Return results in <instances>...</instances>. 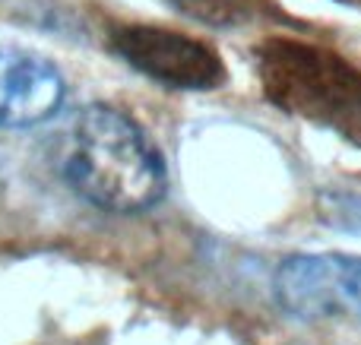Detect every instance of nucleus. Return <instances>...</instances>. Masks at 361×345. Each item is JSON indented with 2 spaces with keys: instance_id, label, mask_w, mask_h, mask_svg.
<instances>
[{
  "instance_id": "2",
  "label": "nucleus",
  "mask_w": 361,
  "mask_h": 345,
  "mask_svg": "<svg viewBox=\"0 0 361 345\" xmlns=\"http://www.w3.org/2000/svg\"><path fill=\"white\" fill-rule=\"evenodd\" d=\"M267 95L292 114L345 127L361 120V70L314 44L276 38L260 48Z\"/></svg>"
},
{
  "instance_id": "1",
  "label": "nucleus",
  "mask_w": 361,
  "mask_h": 345,
  "mask_svg": "<svg viewBox=\"0 0 361 345\" xmlns=\"http://www.w3.org/2000/svg\"><path fill=\"white\" fill-rule=\"evenodd\" d=\"M67 184L105 213H146L169 190L162 152L146 130L111 105L76 114L63 149Z\"/></svg>"
},
{
  "instance_id": "4",
  "label": "nucleus",
  "mask_w": 361,
  "mask_h": 345,
  "mask_svg": "<svg viewBox=\"0 0 361 345\" xmlns=\"http://www.w3.org/2000/svg\"><path fill=\"white\" fill-rule=\"evenodd\" d=\"M276 301L301 320L361 317V257L352 253H298L273 276Z\"/></svg>"
},
{
  "instance_id": "5",
  "label": "nucleus",
  "mask_w": 361,
  "mask_h": 345,
  "mask_svg": "<svg viewBox=\"0 0 361 345\" xmlns=\"http://www.w3.org/2000/svg\"><path fill=\"white\" fill-rule=\"evenodd\" d=\"M63 95V76L48 57L0 48V130H23L54 118Z\"/></svg>"
},
{
  "instance_id": "3",
  "label": "nucleus",
  "mask_w": 361,
  "mask_h": 345,
  "mask_svg": "<svg viewBox=\"0 0 361 345\" xmlns=\"http://www.w3.org/2000/svg\"><path fill=\"white\" fill-rule=\"evenodd\" d=\"M111 48L146 80L169 89L209 92L225 82V63L212 44L159 25H114Z\"/></svg>"
}]
</instances>
